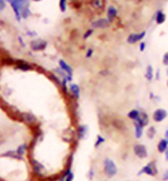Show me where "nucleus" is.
Returning a JSON list of instances; mask_svg holds the SVG:
<instances>
[{
	"instance_id": "35",
	"label": "nucleus",
	"mask_w": 168,
	"mask_h": 181,
	"mask_svg": "<svg viewBox=\"0 0 168 181\" xmlns=\"http://www.w3.org/2000/svg\"><path fill=\"white\" fill-rule=\"evenodd\" d=\"M145 48H146V43L144 42V41H141V43H140V46H139L140 51H141V52H144V51H145Z\"/></svg>"
},
{
	"instance_id": "12",
	"label": "nucleus",
	"mask_w": 168,
	"mask_h": 181,
	"mask_svg": "<svg viewBox=\"0 0 168 181\" xmlns=\"http://www.w3.org/2000/svg\"><path fill=\"white\" fill-rule=\"evenodd\" d=\"M90 7L93 9L95 11H102L104 9V5H105V0H90Z\"/></svg>"
},
{
	"instance_id": "16",
	"label": "nucleus",
	"mask_w": 168,
	"mask_h": 181,
	"mask_svg": "<svg viewBox=\"0 0 168 181\" xmlns=\"http://www.w3.org/2000/svg\"><path fill=\"white\" fill-rule=\"evenodd\" d=\"M70 94L75 97L76 99H79L80 94H81V90H80V86L77 84V83H70Z\"/></svg>"
},
{
	"instance_id": "5",
	"label": "nucleus",
	"mask_w": 168,
	"mask_h": 181,
	"mask_svg": "<svg viewBox=\"0 0 168 181\" xmlns=\"http://www.w3.org/2000/svg\"><path fill=\"white\" fill-rule=\"evenodd\" d=\"M168 113L165 108H157L155 112L152 113V119L155 122H162L167 118Z\"/></svg>"
},
{
	"instance_id": "41",
	"label": "nucleus",
	"mask_w": 168,
	"mask_h": 181,
	"mask_svg": "<svg viewBox=\"0 0 168 181\" xmlns=\"http://www.w3.org/2000/svg\"><path fill=\"white\" fill-rule=\"evenodd\" d=\"M34 1H41V0H34Z\"/></svg>"
},
{
	"instance_id": "28",
	"label": "nucleus",
	"mask_w": 168,
	"mask_h": 181,
	"mask_svg": "<svg viewBox=\"0 0 168 181\" xmlns=\"http://www.w3.org/2000/svg\"><path fill=\"white\" fill-rule=\"evenodd\" d=\"M21 16H22L23 18H27L30 16V10H29V7H24V9L21 10Z\"/></svg>"
},
{
	"instance_id": "21",
	"label": "nucleus",
	"mask_w": 168,
	"mask_h": 181,
	"mask_svg": "<svg viewBox=\"0 0 168 181\" xmlns=\"http://www.w3.org/2000/svg\"><path fill=\"white\" fill-rule=\"evenodd\" d=\"M137 121H139L140 123H142L144 126H147L148 123H149V117H148L147 113L143 112V111H141V116H140V118L138 119Z\"/></svg>"
},
{
	"instance_id": "4",
	"label": "nucleus",
	"mask_w": 168,
	"mask_h": 181,
	"mask_svg": "<svg viewBox=\"0 0 168 181\" xmlns=\"http://www.w3.org/2000/svg\"><path fill=\"white\" fill-rule=\"evenodd\" d=\"M133 151H134V154L136 155L139 159H145V158L148 157V150L145 144H142V143L134 144Z\"/></svg>"
},
{
	"instance_id": "10",
	"label": "nucleus",
	"mask_w": 168,
	"mask_h": 181,
	"mask_svg": "<svg viewBox=\"0 0 168 181\" xmlns=\"http://www.w3.org/2000/svg\"><path fill=\"white\" fill-rule=\"evenodd\" d=\"M107 19H108V21L111 22H114L115 21V19L117 18V16H118V10L116 9V7L115 5H109L108 7H107Z\"/></svg>"
},
{
	"instance_id": "14",
	"label": "nucleus",
	"mask_w": 168,
	"mask_h": 181,
	"mask_svg": "<svg viewBox=\"0 0 168 181\" xmlns=\"http://www.w3.org/2000/svg\"><path fill=\"white\" fill-rule=\"evenodd\" d=\"M21 119L27 124H34L37 121L36 117L32 113H22L21 114Z\"/></svg>"
},
{
	"instance_id": "18",
	"label": "nucleus",
	"mask_w": 168,
	"mask_h": 181,
	"mask_svg": "<svg viewBox=\"0 0 168 181\" xmlns=\"http://www.w3.org/2000/svg\"><path fill=\"white\" fill-rule=\"evenodd\" d=\"M140 116H141V111L139 108H134V110L129 111L127 114V117L133 121H137L140 118Z\"/></svg>"
},
{
	"instance_id": "42",
	"label": "nucleus",
	"mask_w": 168,
	"mask_h": 181,
	"mask_svg": "<svg viewBox=\"0 0 168 181\" xmlns=\"http://www.w3.org/2000/svg\"><path fill=\"white\" fill-rule=\"evenodd\" d=\"M101 181H107V180H101Z\"/></svg>"
},
{
	"instance_id": "26",
	"label": "nucleus",
	"mask_w": 168,
	"mask_h": 181,
	"mask_svg": "<svg viewBox=\"0 0 168 181\" xmlns=\"http://www.w3.org/2000/svg\"><path fill=\"white\" fill-rule=\"evenodd\" d=\"M26 149H27L26 144H21V145L19 146L17 150H16V152H17L18 154L21 156V157H22V155L26 152Z\"/></svg>"
},
{
	"instance_id": "1",
	"label": "nucleus",
	"mask_w": 168,
	"mask_h": 181,
	"mask_svg": "<svg viewBox=\"0 0 168 181\" xmlns=\"http://www.w3.org/2000/svg\"><path fill=\"white\" fill-rule=\"evenodd\" d=\"M103 171L107 178H114L118 174V166L111 158H105L103 160Z\"/></svg>"
},
{
	"instance_id": "23",
	"label": "nucleus",
	"mask_w": 168,
	"mask_h": 181,
	"mask_svg": "<svg viewBox=\"0 0 168 181\" xmlns=\"http://www.w3.org/2000/svg\"><path fill=\"white\" fill-rule=\"evenodd\" d=\"M104 142H105V138H104L103 136H101V135H98L97 139H96V141H95V144H93V146H95L96 149H98V147L101 146Z\"/></svg>"
},
{
	"instance_id": "40",
	"label": "nucleus",
	"mask_w": 168,
	"mask_h": 181,
	"mask_svg": "<svg viewBox=\"0 0 168 181\" xmlns=\"http://www.w3.org/2000/svg\"><path fill=\"white\" fill-rule=\"evenodd\" d=\"M166 75H167V77H168V66H167V69H166Z\"/></svg>"
},
{
	"instance_id": "11",
	"label": "nucleus",
	"mask_w": 168,
	"mask_h": 181,
	"mask_svg": "<svg viewBox=\"0 0 168 181\" xmlns=\"http://www.w3.org/2000/svg\"><path fill=\"white\" fill-rule=\"evenodd\" d=\"M134 136H136L137 139H141L143 134H144V125L142 123H140L139 121H134Z\"/></svg>"
},
{
	"instance_id": "20",
	"label": "nucleus",
	"mask_w": 168,
	"mask_h": 181,
	"mask_svg": "<svg viewBox=\"0 0 168 181\" xmlns=\"http://www.w3.org/2000/svg\"><path fill=\"white\" fill-rule=\"evenodd\" d=\"M155 20L158 24H163L165 20H166V15H165V13L162 12V11H158L155 16Z\"/></svg>"
},
{
	"instance_id": "30",
	"label": "nucleus",
	"mask_w": 168,
	"mask_h": 181,
	"mask_svg": "<svg viewBox=\"0 0 168 181\" xmlns=\"http://www.w3.org/2000/svg\"><path fill=\"white\" fill-rule=\"evenodd\" d=\"M93 34V29H89V30H87L86 32L84 33V35H83V39H87V38H89L90 36H92Z\"/></svg>"
},
{
	"instance_id": "17",
	"label": "nucleus",
	"mask_w": 168,
	"mask_h": 181,
	"mask_svg": "<svg viewBox=\"0 0 168 181\" xmlns=\"http://www.w3.org/2000/svg\"><path fill=\"white\" fill-rule=\"evenodd\" d=\"M157 147H158V152L159 153H161V154H164V153L166 152V150L168 149V141L165 138L160 139Z\"/></svg>"
},
{
	"instance_id": "3",
	"label": "nucleus",
	"mask_w": 168,
	"mask_h": 181,
	"mask_svg": "<svg viewBox=\"0 0 168 181\" xmlns=\"http://www.w3.org/2000/svg\"><path fill=\"white\" fill-rule=\"evenodd\" d=\"M10 2L11 5H12L14 12H15L16 18L20 21L21 19V10L24 9V7H29V0H7Z\"/></svg>"
},
{
	"instance_id": "19",
	"label": "nucleus",
	"mask_w": 168,
	"mask_h": 181,
	"mask_svg": "<svg viewBox=\"0 0 168 181\" xmlns=\"http://www.w3.org/2000/svg\"><path fill=\"white\" fill-rule=\"evenodd\" d=\"M145 78L148 81H151L152 79H155V72H153V68L150 64L146 66L145 69Z\"/></svg>"
},
{
	"instance_id": "25",
	"label": "nucleus",
	"mask_w": 168,
	"mask_h": 181,
	"mask_svg": "<svg viewBox=\"0 0 168 181\" xmlns=\"http://www.w3.org/2000/svg\"><path fill=\"white\" fill-rule=\"evenodd\" d=\"M17 68H18V69H23V71H27V69H31V66H30L29 63L23 62V61H19V62H18V65H17Z\"/></svg>"
},
{
	"instance_id": "27",
	"label": "nucleus",
	"mask_w": 168,
	"mask_h": 181,
	"mask_svg": "<svg viewBox=\"0 0 168 181\" xmlns=\"http://www.w3.org/2000/svg\"><path fill=\"white\" fill-rule=\"evenodd\" d=\"M59 7H60V10H61V12H65L67 7V0H60Z\"/></svg>"
},
{
	"instance_id": "22",
	"label": "nucleus",
	"mask_w": 168,
	"mask_h": 181,
	"mask_svg": "<svg viewBox=\"0 0 168 181\" xmlns=\"http://www.w3.org/2000/svg\"><path fill=\"white\" fill-rule=\"evenodd\" d=\"M156 133H157V130L155 126H149L146 132V136L148 137V139H153L156 136Z\"/></svg>"
},
{
	"instance_id": "39",
	"label": "nucleus",
	"mask_w": 168,
	"mask_h": 181,
	"mask_svg": "<svg viewBox=\"0 0 168 181\" xmlns=\"http://www.w3.org/2000/svg\"><path fill=\"white\" fill-rule=\"evenodd\" d=\"M165 139H166V140L168 141V129L165 131Z\"/></svg>"
},
{
	"instance_id": "45",
	"label": "nucleus",
	"mask_w": 168,
	"mask_h": 181,
	"mask_svg": "<svg viewBox=\"0 0 168 181\" xmlns=\"http://www.w3.org/2000/svg\"><path fill=\"white\" fill-rule=\"evenodd\" d=\"M71 1H74V0H71Z\"/></svg>"
},
{
	"instance_id": "34",
	"label": "nucleus",
	"mask_w": 168,
	"mask_h": 181,
	"mask_svg": "<svg viewBox=\"0 0 168 181\" xmlns=\"http://www.w3.org/2000/svg\"><path fill=\"white\" fill-rule=\"evenodd\" d=\"M93 49H87L86 50V55H85V56H86V58H90L93 56Z\"/></svg>"
},
{
	"instance_id": "38",
	"label": "nucleus",
	"mask_w": 168,
	"mask_h": 181,
	"mask_svg": "<svg viewBox=\"0 0 168 181\" xmlns=\"http://www.w3.org/2000/svg\"><path fill=\"white\" fill-rule=\"evenodd\" d=\"M164 156H165V160L168 161V149L166 150V152L164 153Z\"/></svg>"
},
{
	"instance_id": "8",
	"label": "nucleus",
	"mask_w": 168,
	"mask_h": 181,
	"mask_svg": "<svg viewBox=\"0 0 168 181\" xmlns=\"http://www.w3.org/2000/svg\"><path fill=\"white\" fill-rule=\"evenodd\" d=\"M48 45V42L42 39H37V40H33L31 42V48L33 51H42Z\"/></svg>"
},
{
	"instance_id": "33",
	"label": "nucleus",
	"mask_w": 168,
	"mask_h": 181,
	"mask_svg": "<svg viewBox=\"0 0 168 181\" xmlns=\"http://www.w3.org/2000/svg\"><path fill=\"white\" fill-rule=\"evenodd\" d=\"M163 64L168 66V52H166L163 56Z\"/></svg>"
},
{
	"instance_id": "44",
	"label": "nucleus",
	"mask_w": 168,
	"mask_h": 181,
	"mask_svg": "<svg viewBox=\"0 0 168 181\" xmlns=\"http://www.w3.org/2000/svg\"><path fill=\"white\" fill-rule=\"evenodd\" d=\"M126 181H130V180H126Z\"/></svg>"
},
{
	"instance_id": "6",
	"label": "nucleus",
	"mask_w": 168,
	"mask_h": 181,
	"mask_svg": "<svg viewBox=\"0 0 168 181\" xmlns=\"http://www.w3.org/2000/svg\"><path fill=\"white\" fill-rule=\"evenodd\" d=\"M145 36H146L145 31H143V32H141V33H133V34L128 35L127 42L129 44H134V43L139 42V41H142Z\"/></svg>"
},
{
	"instance_id": "7",
	"label": "nucleus",
	"mask_w": 168,
	"mask_h": 181,
	"mask_svg": "<svg viewBox=\"0 0 168 181\" xmlns=\"http://www.w3.org/2000/svg\"><path fill=\"white\" fill-rule=\"evenodd\" d=\"M109 26H111V22L107 18H100L92 22L93 29H107Z\"/></svg>"
},
{
	"instance_id": "29",
	"label": "nucleus",
	"mask_w": 168,
	"mask_h": 181,
	"mask_svg": "<svg viewBox=\"0 0 168 181\" xmlns=\"http://www.w3.org/2000/svg\"><path fill=\"white\" fill-rule=\"evenodd\" d=\"M87 178H89V180H93L95 178V169H93V168H90L89 171L87 172Z\"/></svg>"
},
{
	"instance_id": "37",
	"label": "nucleus",
	"mask_w": 168,
	"mask_h": 181,
	"mask_svg": "<svg viewBox=\"0 0 168 181\" xmlns=\"http://www.w3.org/2000/svg\"><path fill=\"white\" fill-rule=\"evenodd\" d=\"M155 79L156 80H160V69H158V71H157V73L155 75Z\"/></svg>"
},
{
	"instance_id": "9",
	"label": "nucleus",
	"mask_w": 168,
	"mask_h": 181,
	"mask_svg": "<svg viewBox=\"0 0 168 181\" xmlns=\"http://www.w3.org/2000/svg\"><path fill=\"white\" fill-rule=\"evenodd\" d=\"M87 132H89V126L86 124H79L77 127V137L78 140H82L86 137Z\"/></svg>"
},
{
	"instance_id": "43",
	"label": "nucleus",
	"mask_w": 168,
	"mask_h": 181,
	"mask_svg": "<svg viewBox=\"0 0 168 181\" xmlns=\"http://www.w3.org/2000/svg\"><path fill=\"white\" fill-rule=\"evenodd\" d=\"M167 86H168V80H167Z\"/></svg>"
},
{
	"instance_id": "24",
	"label": "nucleus",
	"mask_w": 168,
	"mask_h": 181,
	"mask_svg": "<svg viewBox=\"0 0 168 181\" xmlns=\"http://www.w3.org/2000/svg\"><path fill=\"white\" fill-rule=\"evenodd\" d=\"M3 156H5V157H12V158H15V159H22V157H21V156L19 155L16 151L7 152Z\"/></svg>"
},
{
	"instance_id": "36",
	"label": "nucleus",
	"mask_w": 168,
	"mask_h": 181,
	"mask_svg": "<svg viewBox=\"0 0 168 181\" xmlns=\"http://www.w3.org/2000/svg\"><path fill=\"white\" fill-rule=\"evenodd\" d=\"M5 7V2L3 0H0V11H2Z\"/></svg>"
},
{
	"instance_id": "15",
	"label": "nucleus",
	"mask_w": 168,
	"mask_h": 181,
	"mask_svg": "<svg viewBox=\"0 0 168 181\" xmlns=\"http://www.w3.org/2000/svg\"><path fill=\"white\" fill-rule=\"evenodd\" d=\"M32 165H33V171H34L37 175H42L43 173H44V166L41 163L38 162V161L33 160Z\"/></svg>"
},
{
	"instance_id": "31",
	"label": "nucleus",
	"mask_w": 168,
	"mask_h": 181,
	"mask_svg": "<svg viewBox=\"0 0 168 181\" xmlns=\"http://www.w3.org/2000/svg\"><path fill=\"white\" fill-rule=\"evenodd\" d=\"M74 179H75V175H74L73 172H70V174L67 175L66 178H65L64 181H74Z\"/></svg>"
},
{
	"instance_id": "13",
	"label": "nucleus",
	"mask_w": 168,
	"mask_h": 181,
	"mask_svg": "<svg viewBox=\"0 0 168 181\" xmlns=\"http://www.w3.org/2000/svg\"><path fill=\"white\" fill-rule=\"evenodd\" d=\"M59 68L63 69V71L66 73L68 76H71L73 77V74H74V71H73V69H71V66L68 64V63L65 62L63 59H60L59 60Z\"/></svg>"
},
{
	"instance_id": "32",
	"label": "nucleus",
	"mask_w": 168,
	"mask_h": 181,
	"mask_svg": "<svg viewBox=\"0 0 168 181\" xmlns=\"http://www.w3.org/2000/svg\"><path fill=\"white\" fill-rule=\"evenodd\" d=\"M162 181H168V169H165L164 173L162 174Z\"/></svg>"
},
{
	"instance_id": "2",
	"label": "nucleus",
	"mask_w": 168,
	"mask_h": 181,
	"mask_svg": "<svg viewBox=\"0 0 168 181\" xmlns=\"http://www.w3.org/2000/svg\"><path fill=\"white\" fill-rule=\"evenodd\" d=\"M159 174V169L157 166L156 161H150L147 164H145L143 168L140 169L138 173V176H141V175H147L150 177H156Z\"/></svg>"
}]
</instances>
